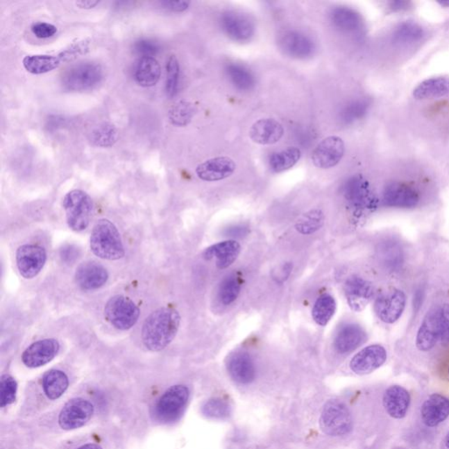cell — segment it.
Masks as SVG:
<instances>
[{"label": "cell", "instance_id": "cell-1", "mask_svg": "<svg viewBox=\"0 0 449 449\" xmlns=\"http://www.w3.org/2000/svg\"><path fill=\"white\" fill-rule=\"evenodd\" d=\"M180 321V315L172 308L162 307L152 312L143 324V344L151 351L162 350L174 340Z\"/></svg>", "mask_w": 449, "mask_h": 449}, {"label": "cell", "instance_id": "cell-2", "mask_svg": "<svg viewBox=\"0 0 449 449\" xmlns=\"http://www.w3.org/2000/svg\"><path fill=\"white\" fill-rule=\"evenodd\" d=\"M91 249L95 255L105 260H119L125 255L121 235L114 223L103 219L92 229Z\"/></svg>", "mask_w": 449, "mask_h": 449}, {"label": "cell", "instance_id": "cell-3", "mask_svg": "<svg viewBox=\"0 0 449 449\" xmlns=\"http://www.w3.org/2000/svg\"><path fill=\"white\" fill-rule=\"evenodd\" d=\"M90 42L87 40L73 42L58 55L26 56L23 59V66L29 73L35 75L44 74L54 71L62 63L71 62L80 56L88 53Z\"/></svg>", "mask_w": 449, "mask_h": 449}, {"label": "cell", "instance_id": "cell-4", "mask_svg": "<svg viewBox=\"0 0 449 449\" xmlns=\"http://www.w3.org/2000/svg\"><path fill=\"white\" fill-rule=\"evenodd\" d=\"M63 209L69 228L75 232L84 231L91 221L93 203L91 197L81 189L69 192L63 198Z\"/></svg>", "mask_w": 449, "mask_h": 449}, {"label": "cell", "instance_id": "cell-5", "mask_svg": "<svg viewBox=\"0 0 449 449\" xmlns=\"http://www.w3.org/2000/svg\"><path fill=\"white\" fill-rule=\"evenodd\" d=\"M319 425L329 437L348 434L352 430L353 418L347 405L337 399L329 400L321 412Z\"/></svg>", "mask_w": 449, "mask_h": 449}, {"label": "cell", "instance_id": "cell-6", "mask_svg": "<svg viewBox=\"0 0 449 449\" xmlns=\"http://www.w3.org/2000/svg\"><path fill=\"white\" fill-rule=\"evenodd\" d=\"M103 78V69L98 63L80 62L62 76L63 88L71 92H84L94 87Z\"/></svg>", "mask_w": 449, "mask_h": 449}, {"label": "cell", "instance_id": "cell-7", "mask_svg": "<svg viewBox=\"0 0 449 449\" xmlns=\"http://www.w3.org/2000/svg\"><path fill=\"white\" fill-rule=\"evenodd\" d=\"M105 316L115 328L128 330L137 323L139 309L130 298L117 295L106 303Z\"/></svg>", "mask_w": 449, "mask_h": 449}, {"label": "cell", "instance_id": "cell-8", "mask_svg": "<svg viewBox=\"0 0 449 449\" xmlns=\"http://www.w3.org/2000/svg\"><path fill=\"white\" fill-rule=\"evenodd\" d=\"M189 389L185 385H174L162 396L155 405V414L164 421L176 420L187 405Z\"/></svg>", "mask_w": 449, "mask_h": 449}, {"label": "cell", "instance_id": "cell-9", "mask_svg": "<svg viewBox=\"0 0 449 449\" xmlns=\"http://www.w3.org/2000/svg\"><path fill=\"white\" fill-rule=\"evenodd\" d=\"M221 29L228 38L239 43L251 41L255 34V25L248 15L237 11L223 12L219 19Z\"/></svg>", "mask_w": 449, "mask_h": 449}, {"label": "cell", "instance_id": "cell-10", "mask_svg": "<svg viewBox=\"0 0 449 449\" xmlns=\"http://www.w3.org/2000/svg\"><path fill=\"white\" fill-rule=\"evenodd\" d=\"M344 194L349 205L357 211L372 210L378 205L370 184L362 176L349 178L344 185Z\"/></svg>", "mask_w": 449, "mask_h": 449}, {"label": "cell", "instance_id": "cell-11", "mask_svg": "<svg viewBox=\"0 0 449 449\" xmlns=\"http://www.w3.org/2000/svg\"><path fill=\"white\" fill-rule=\"evenodd\" d=\"M278 45L291 58L305 60L314 56L316 46L310 36L297 30H287L278 36Z\"/></svg>", "mask_w": 449, "mask_h": 449}, {"label": "cell", "instance_id": "cell-12", "mask_svg": "<svg viewBox=\"0 0 449 449\" xmlns=\"http://www.w3.org/2000/svg\"><path fill=\"white\" fill-rule=\"evenodd\" d=\"M407 305V296L398 289H391L375 299L374 309L375 314L382 322L393 324L398 321Z\"/></svg>", "mask_w": 449, "mask_h": 449}, {"label": "cell", "instance_id": "cell-13", "mask_svg": "<svg viewBox=\"0 0 449 449\" xmlns=\"http://www.w3.org/2000/svg\"><path fill=\"white\" fill-rule=\"evenodd\" d=\"M94 407L84 398H73L66 403L59 414L58 422L63 430L82 427L91 420Z\"/></svg>", "mask_w": 449, "mask_h": 449}, {"label": "cell", "instance_id": "cell-14", "mask_svg": "<svg viewBox=\"0 0 449 449\" xmlns=\"http://www.w3.org/2000/svg\"><path fill=\"white\" fill-rule=\"evenodd\" d=\"M345 143L339 136H329L319 143L312 155V161L319 169H330L341 161Z\"/></svg>", "mask_w": 449, "mask_h": 449}, {"label": "cell", "instance_id": "cell-15", "mask_svg": "<svg viewBox=\"0 0 449 449\" xmlns=\"http://www.w3.org/2000/svg\"><path fill=\"white\" fill-rule=\"evenodd\" d=\"M46 260L45 249L39 245H23L16 253L19 273L26 279L35 278L44 267Z\"/></svg>", "mask_w": 449, "mask_h": 449}, {"label": "cell", "instance_id": "cell-16", "mask_svg": "<svg viewBox=\"0 0 449 449\" xmlns=\"http://www.w3.org/2000/svg\"><path fill=\"white\" fill-rule=\"evenodd\" d=\"M440 339L441 307H434L425 314L418 328L416 346L418 350L427 352L435 347Z\"/></svg>", "mask_w": 449, "mask_h": 449}, {"label": "cell", "instance_id": "cell-17", "mask_svg": "<svg viewBox=\"0 0 449 449\" xmlns=\"http://www.w3.org/2000/svg\"><path fill=\"white\" fill-rule=\"evenodd\" d=\"M387 360V351L381 345L366 347L353 357L350 368L357 375H367L378 370Z\"/></svg>", "mask_w": 449, "mask_h": 449}, {"label": "cell", "instance_id": "cell-18", "mask_svg": "<svg viewBox=\"0 0 449 449\" xmlns=\"http://www.w3.org/2000/svg\"><path fill=\"white\" fill-rule=\"evenodd\" d=\"M382 202L388 207L411 209L420 203V195L410 185L403 183H391L384 189Z\"/></svg>", "mask_w": 449, "mask_h": 449}, {"label": "cell", "instance_id": "cell-19", "mask_svg": "<svg viewBox=\"0 0 449 449\" xmlns=\"http://www.w3.org/2000/svg\"><path fill=\"white\" fill-rule=\"evenodd\" d=\"M59 349V342L55 339L36 341L23 352V364L32 368L42 367L58 355Z\"/></svg>", "mask_w": 449, "mask_h": 449}, {"label": "cell", "instance_id": "cell-20", "mask_svg": "<svg viewBox=\"0 0 449 449\" xmlns=\"http://www.w3.org/2000/svg\"><path fill=\"white\" fill-rule=\"evenodd\" d=\"M344 291L349 307L355 312L364 310L374 295L371 282L357 276H353L346 281Z\"/></svg>", "mask_w": 449, "mask_h": 449}, {"label": "cell", "instance_id": "cell-21", "mask_svg": "<svg viewBox=\"0 0 449 449\" xmlns=\"http://www.w3.org/2000/svg\"><path fill=\"white\" fill-rule=\"evenodd\" d=\"M236 164L234 160L222 156L207 160L196 169V173L203 181H221L234 174Z\"/></svg>", "mask_w": 449, "mask_h": 449}, {"label": "cell", "instance_id": "cell-22", "mask_svg": "<svg viewBox=\"0 0 449 449\" xmlns=\"http://www.w3.org/2000/svg\"><path fill=\"white\" fill-rule=\"evenodd\" d=\"M421 412L427 427H437L449 417V399L441 394H432L425 399Z\"/></svg>", "mask_w": 449, "mask_h": 449}, {"label": "cell", "instance_id": "cell-23", "mask_svg": "<svg viewBox=\"0 0 449 449\" xmlns=\"http://www.w3.org/2000/svg\"><path fill=\"white\" fill-rule=\"evenodd\" d=\"M75 278L76 284L83 290H97L108 281V273L105 268L97 262H87L76 269Z\"/></svg>", "mask_w": 449, "mask_h": 449}, {"label": "cell", "instance_id": "cell-24", "mask_svg": "<svg viewBox=\"0 0 449 449\" xmlns=\"http://www.w3.org/2000/svg\"><path fill=\"white\" fill-rule=\"evenodd\" d=\"M284 126L274 119H259L251 126L249 137L256 144L273 145L282 138Z\"/></svg>", "mask_w": 449, "mask_h": 449}, {"label": "cell", "instance_id": "cell-25", "mask_svg": "<svg viewBox=\"0 0 449 449\" xmlns=\"http://www.w3.org/2000/svg\"><path fill=\"white\" fill-rule=\"evenodd\" d=\"M382 405L391 418L401 420L407 416L411 405V396L407 389L392 385L385 391Z\"/></svg>", "mask_w": 449, "mask_h": 449}, {"label": "cell", "instance_id": "cell-26", "mask_svg": "<svg viewBox=\"0 0 449 449\" xmlns=\"http://www.w3.org/2000/svg\"><path fill=\"white\" fill-rule=\"evenodd\" d=\"M227 367L229 375L239 384H251L255 379V362L248 353H235L228 358Z\"/></svg>", "mask_w": 449, "mask_h": 449}, {"label": "cell", "instance_id": "cell-27", "mask_svg": "<svg viewBox=\"0 0 449 449\" xmlns=\"http://www.w3.org/2000/svg\"><path fill=\"white\" fill-rule=\"evenodd\" d=\"M367 339L364 329L357 324L344 325L335 335L334 345L340 354H349L364 344Z\"/></svg>", "mask_w": 449, "mask_h": 449}, {"label": "cell", "instance_id": "cell-28", "mask_svg": "<svg viewBox=\"0 0 449 449\" xmlns=\"http://www.w3.org/2000/svg\"><path fill=\"white\" fill-rule=\"evenodd\" d=\"M241 253V245L235 241L219 242L205 249L203 256L205 260L216 259L218 269H224L231 266Z\"/></svg>", "mask_w": 449, "mask_h": 449}, {"label": "cell", "instance_id": "cell-29", "mask_svg": "<svg viewBox=\"0 0 449 449\" xmlns=\"http://www.w3.org/2000/svg\"><path fill=\"white\" fill-rule=\"evenodd\" d=\"M414 97L420 101L449 97V78L435 76L424 80L416 86Z\"/></svg>", "mask_w": 449, "mask_h": 449}, {"label": "cell", "instance_id": "cell-30", "mask_svg": "<svg viewBox=\"0 0 449 449\" xmlns=\"http://www.w3.org/2000/svg\"><path fill=\"white\" fill-rule=\"evenodd\" d=\"M330 16L332 24L342 32L357 33L364 28L360 13L354 9L338 6L332 10Z\"/></svg>", "mask_w": 449, "mask_h": 449}, {"label": "cell", "instance_id": "cell-31", "mask_svg": "<svg viewBox=\"0 0 449 449\" xmlns=\"http://www.w3.org/2000/svg\"><path fill=\"white\" fill-rule=\"evenodd\" d=\"M161 78V66L154 58H139L135 69V78L142 87H151Z\"/></svg>", "mask_w": 449, "mask_h": 449}, {"label": "cell", "instance_id": "cell-32", "mask_svg": "<svg viewBox=\"0 0 449 449\" xmlns=\"http://www.w3.org/2000/svg\"><path fill=\"white\" fill-rule=\"evenodd\" d=\"M225 72L229 81L241 92L251 91L255 85V76L242 63L230 62L225 66Z\"/></svg>", "mask_w": 449, "mask_h": 449}, {"label": "cell", "instance_id": "cell-33", "mask_svg": "<svg viewBox=\"0 0 449 449\" xmlns=\"http://www.w3.org/2000/svg\"><path fill=\"white\" fill-rule=\"evenodd\" d=\"M43 391L51 400L61 398L69 387L67 375L61 371L52 370L46 373L42 380Z\"/></svg>", "mask_w": 449, "mask_h": 449}, {"label": "cell", "instance_id": "cell-34", "mask_svg": "<svg viewBox=\"0 0 449 449\" xmlns=\"http://www.w3.org/2000/svg\"><path fill=\"white\" fill-rule=\"evenodd\" d=\"M301 155L300 149L296 147H290L275 152L269 156V169L275 173L288 171L298 164Z\"/></svg>", "mask_w": 449, "mask_h": 449}, {"label": "cell", "instance_id": "cell-35", "mask_svg": "<svg viewBox=\"0 0 449 449\" xmlns=\"http://www.w3.org/2000/svg\"><path fill=\"white\" fill-rule=\"evenodd\" d=\"M336 301L332 296L324 294L316 300L312 308V315L319 325L325 327L331 321L336 312Z\"/></svg>", "mask_w": 449, "mask_h": 449}, {"label": "cell", "instance_id": "cell-36", "mask_svg": "<svg viewBox=\"0 0 449 449\" xmlns=\"http://www.w3.org/2000/svg\"><path fill=\"white\" fill-rule=\"evenodd\" d=\"M423 35V29L420 25L412 22H405L396 28L392 40L397 44L407 45L420 41Z\"/></svg>", "mask_w": 449, "mask_h": 449}, {"label": "cell", "instance_id": "cell-37", "mask_svg": "<svg viewBox=\"0 0 449 449\" xmlns=\"http://www.w3.org/2000/svg\"><path fill=\"white\" fill-rule=\"evenodd\" d=\"M118 138L117 128L110 123H102L93 128L90 134V141L93 145L101 148L112 147L118 141Z\"/></svg>", "mask_w": 449, "mask_h": 449}, {"label": "cell", "instance_id": "cell-38", "mask_svg": "<svg viewBox=\"0 0 449 449\" xmlns=\"http://www.w3.org/2000/svg\"><path fill=\"white\" fill-rule=\"evenodd\" d=\"M196 112L194 105L187 101H180L172 106L169 112V121L173 125L185 126L191 122Z\"/></svg>", "mask_w": 449, "mask_h": 449}, {"label": "cell", "instance_id": "cell-39", "mask_svg": "<svg viewBox=\"0 0 449 449\" xmlns=\"http://www.w3.org/2000/svg\"><path fill=\"white\" fill-rule=\"evenodd\" d=\"M370 108V102L366 99H357L348 103L344 109L341 110L340 118L344 124H352L364 117Z\"/></svg>", "mask_w": 449, "mask_h": 449}, {"label": "cell", "instance_id": "cell-40", "mask_svg": "<svg viewBox=\"0 0 449 449\" xmlns=\"http://www.w3.org/2000/svg\"><path fill=\"white\" fill-rule=\"evenodd\" d=\"M324 224V214L321 210H312L303 216L295 228L302 235H312L321 228Z\"/></svg>", "mask_w": 449, "mask_h": 449}, {"label": "cell", "instance_id": "cell-41", "mask_svg": "<svg viewBox=\"0 0 449 449\" xmlns=\"http://www.w3.org/2000/svg\"><path fill=\"white\" fill-rule=\"evenodd\" d=\"M203 414L205 417L224 420L232 414V407L227 400L221 398H214L206 401L202 407Z\"/></svg>", "mask_w": 449, "mask_h": 449}, {"label": "cell", "instance_id": "cell-42", "mask_svg": "<svg viewBox=\"0 0 449 449\" xmlns=\"http://www.w3.org/2000/svg\"><path fill=\"white\" fill-rule=\"evenodd\" d=\"M180 65L176 56H171L166 63L165 91L169 98H173L178 92Z\"/></svg>", "mask_w": 449, "mask_h": 449}, {"label": "cell", "instance_id": "cell-43", "mask_svg": "<svg viewBox=\"0 0 449 449\" xmlns=\"http://www.w3.org/2000/svg\"><path fill=\"white\" fill-rule=\"evenodd\" d=\"M18 384L10 375H3L0 381V407L4 408L15 401Z\"/></svg>", "mask_w": 449, "mask_h": 449}, {"label": "cell", "instance_id": "cell-44", "mask_svg": "<svg viewBox=\"0 0 449 449\" xmlns=\"http://www.w3.org/2000/svg\"><path fill=\"white\" fill-rule=\"evenodd\" d=\"M241 291V284L235 277H229L221 282L219 297L223 305H229L237 299Z\"/></svg>", "mask_w": 449, "mask_h": 449}, {"label": "cell", "instance_id": "cell-45", "mask_svg": "<svg viewBox=\"0 0 449 449\" xmlns=\"http://www.w3.org/2000/svg\"><path fill=\"white\" fill-rule=\"evenodd\" d=\"M403 252L402 249L394 242H390L382 248V258L384 264L391 271H397L403 264Z\"/></svg>", "mask_w": 449, "mask_h": 449}, {"label": "cell", "instance_id": "cell-46", "mask_svg": "<svg viewBox=\"0 0 449 449\" xmlns=\"http://www.w3.org/2000/svg\"><path fill=\"white\" fill-rule=\"evenodd\" d=\"M160 46L158 42L151 40H139L134 45V52L139 58H153L158 54Z\"/></svg>", "mask_w": 449, "mask_h": 449}, {"label": "cell", "instance_id": "cell-47", "mask_svg": "<svg viewBox=\"0 0 449 449\" xmlns=\"http://www.w3.org/2000/svg\"><path fill=\"white\" fill-rule=\"evenodd\" d=\"M33 34L40 39L51 38L58 32L56 26L46 22H36L31 26Z\"/></svg>", "mask_w": 449, "mask_h": 449}, {"label": "cell", "instance_id": "cell-48", "mask_svg": "<svg viewBox=\"0 0 449 449\" xmlns=\"http://www.w3.org/2000/svg\"><path fill=\"white\" fill-rule=\"evenodd\" d=\"M443 345L449 344V305L441 307V339Z\"/></svg>", "mask_w": 449, "mask_h": 449}, {"label": "cell", "instance_id": "cell-49", "mask_svg": "<svg viewBox=\"0 0 449 449\" xmlns=\"http://www.w3.org/2000/svg\"><path fill=\"white\" fill-rule=\"evenodd\" d=\"M164 8L171 10L173 12H184L188 9L189 2L188 1H164L161 3Z\"/></svg>", "mask_w": 449, "mask_h": 449}, {"label": "cell", "instance_id": "cell-50", "mask_svg": "<svg viewBox=\"0 0 449 449\" xmlns=\"http://www.w3.org/2000/svg\"><path fill=\"white\" fill-rule=\"evenodd\" d=\"M76 6H78L79 8L82 9H92L93 8H95L96 6L99 4V1H91V0H88V1H78L76 3Z\"/></svg>", "mask_w": 449, "mask_h": 449}, {"label": "cell", "instance_id": "cell-51", "mask_svg": "<svg viewBox=\"0 0 449 449\" xmlns=\"http://www.w3.org/2000/svg\"><path fill=\"white\" fill-rule=\"evenodd\" d=\"M408 3L405 1H394L391 2V8L393 11H402V10L407 9Z\"/></svg>", "mask_w": 449, "mask_h": 449}, {"label": "cell", "instance_id": "cell-52", "mask_svg": "<svg viewBox=\"0 0 449 449\" xmlns=\"http://www.w3.org/2000/svg\"><path fill=\"white\" fill-rule=\"evenodd\" d=\"M421 299H422V292H421V291H418L417 292H416L415 297L414 299V308L418 309V307H421Z\"/></svg>", "mask_w": 449, "mask_h": 449}, {"label": "cell", "instance_id": "cell-53", "mask_svg": "<svg viewBox=\"0 0 449 449\" xmlns=\"http://www.w3.org/2000/svg\"><path fill=\"white\" fill-rule=\"evenodd\" d=\"M78 449H102V448L101 446L97 444L89 443L82 446V447H80Z\"/></svg>", "mask_w": 449, "mask_h": 449}, {"label": "cell", "instance_id": "cell-54", "mask_svg": "<svg viewBox=\"0 0 449 449\" xmlns=\"http://www.w3.org/2000/svg\"><path fill=\"white\" fill-rule=\"evenodd\" d=\"M445 444H446V447H447L449 449V432L447 438H446Z\"/></svg>", "mask_w": 449, "mask_h": 449}, {"label": "cell", "instance_id": "cell-55", "mask_svg": "<svg viewBox=\"0 0 449 449\" xmlns=\"http://www.w3.org/2000/svg\"><path fill=\"white\" fill-rule=\"evenodd\" d=\"M440 4H441V6H449V1H443V2H441V3H440Z\"/></svg>", "mask_w": 449, "mask_h": 449}, {"label": "cell", "instance_id": "cell-56", "mask_svg": "<svg viewBox=\"0 0 449 449\" xmlns=\"http://www.w3.org/2000/svg\"><path fill=\"white\" fill-rule=\"evenodd\" d=\"M448 374H449V370H448Z\"/></svg>", "mask_w": 449, "mask_h": 449}]
</instances>
